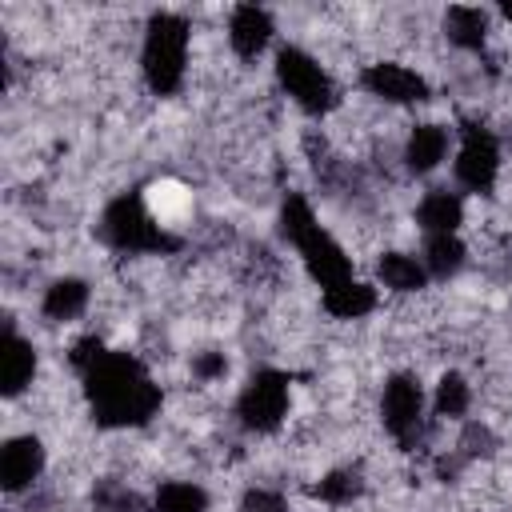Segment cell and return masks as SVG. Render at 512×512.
Masks as SVG:
<instances>
[{
  "instance_id": "cell-1",
  "label": "cell",
  "mask_w": 512,
  "mask_h": 512,
  "mask_svg": "<svg viewBox=\"0 0 512 512\" xmlns=\"http://www.w3.org/2000/svg\"><path fill=\"white\" fill-rule=\"evenodd\" d=\"M84 392L100 428H140L160 412V384L128 352H104L84 372Z\"/></svg>"
},
{
  "instance_id": "cell-2",
  "label": "cell",
  "mask_w": 512,
  "mask_h": 512,
  "mask_svg": "<svg viewBox=\"0 0 512 512\" xmlns=\"http://www.w3.org/2000/svg\"><path fill=\"white\" fill-rule=\"evenodd\" d=\"M188 40L192 28L184 16L160 12L148 20L144 28V52H140V68L144 80L156 96H172L184 84V68H188Z\"/></svg>"
},
{
  "instance_id": "cell-3",
  "label": "cell",
  "mask_w": 512,
  "mask_h": 512,
  "mask_svg": "<svg viewBox=\"0 0 512 512\" xmlns=\"http://www.w3.org/2000/svg\"><path fill=\"white\" fill-rule=\"evenodd\" d=\"M100 240L116 252H136V256H144V252H164L168 256V252H180V244H184L176 232H164L152 220L144 196H136V192H124L104 208Z\"/></svg>"
},
{
  "instance_id": "cell-4",
  "label": "cell",
  "mask_w": 512,
  "mask_h": 512,
  "mask_svg": "<svg viewBox=\"0 0 512 512\" xmlns=\"http://www.w3.org/2000/svg\"><path fill=\"white\" fill-rule=\"evenodd\" d=\"M276 80L280 88L304 108V112H328L336 104V88L328 80V72L320 68L316 56H308L296 44H284L276 52Z\"/></svg>"
},
{
  "instance_id": "cell-5",
  "label": "cell",
  "mask_w": 512,
  "mask_h": 512,
  "mask_svg": "<svg viewBox=\"0 0 512 512\" xmlns=\"http://www.w3.org/2000/svg\"><path fill=\"white\" fill-rule=\"evenodd\" d=\"M380 416H384V428L392 432V440L400 448L420 444V436H424V392H420V380L412 372L388 376V384L380 392Z\"/></svg>"
},
{
  "instance_id": "cell-6",
  "label": "cell",
  "mask_w": 512,
  "mask_h": 512,
  "mask_svg": "<svg viewBox=\"0 0 512 512\" xmlns=\"http://www.w3.org/2000/svg\"><path fill=\"white\" fill-rule=\"evenodd\" d=\"M236 416L248 432H276L288 416V376L276 368H260L244 384L236 400Z\"/></svg>"
},
{
  "instance_id": "cell-7",
  "label": "cell",
  "mask_w": 512,
  "mask_h": 512,
  "mask_svg": "<svg viewBox=\"0 0 512 512\" xmlns=\"http://www.w3.org/2000/svg\"><path fill=\"white\" fill-rule=\"evenodd\" d=\"M500 176V144L484 124H464V144L456 152V184L484 196Z\"/></svg>"
},
{
  "instance_id": "cell-8",
  "label": "cell",
  "mask_w": 512,
  "mask_h": 512,
  "mask_svg": "<svg viewBox=\"0 0 512 512\" xmlns=\"http://www.w3.org/2000/svg\"><path fill=\"white\" fill-rule=\"evenodd\" d=\"M360 84H364L368 96H376V100H384V104H416V100L428 96L424 76L412 72V68H404V64H396V60H376V64H368V68L360 72Z\"/></svg>"
},
{
  "instance_id": "cell-9",
  "label": "cell",
  "mask_w": 512,
  "mask_h": 512,
  "mask_svg": "<svg viewBox=\"0 0 512 512\" xmlns=\"http://www.w3.org/2000/svg\"><path fill=\"white\" fill-rule=\"evenodd\" d=\"M296 252H300V260H304L308 276H312L320 288H332V284L352 280V256H348L324 228L308 232V236L296 244Z\"/></svg>"
},
{
  "instance_id": "cell-10",
  "label": "cell",
  "mask_w": 512,
  "mask_h": 512,
  "mask_svg": "<svg viewBox=\"0 0 512 512\" xmlns=\"http://www.w3.org/2000/svg\"><path fill=\"white\" fill-rule=\"evenodd\" d=\"M44 472V444L28 432V436H12L0 452V480L8 492H24L32 488V480Z\"/></svg>"
},
{
  "instance_id": "cell-11",
  "label": "cell",
  "mask_w": 512,
  "mask_h": 512,
  "mask_svg": "<svg viewBox=\"0 0 512 512\" xmlns=\"http://www.w3.org/2000/svg\"><path fill=\"white\" fill-rule=\"evenodd\" d=\"M272 32H276L272 28V16L264 8H256V4H240L232 12V20H228V44H232V52L240 60H256L268 48Z\"/></svg>"
},
{
  "instance_id": "cell-12",
  "label": "cell",
  "mask_w": 512,
  "mask_h": 512,
  "mask_svg": "<svg viewBox=\"0 0 512 512\" xmlns=\"http://www.w3.org/2000/svg\"><path fill=\"white\" fill-rule=\"evenodd\" d=\"M36 372V348L32 340L16 336L12 320L4 324V352H0V376H4V396H20L32 384Z\"/></svg>"
},
{
  "instance_id": "cell-13",
  "label": "cell",
  "mask_w": 512,
  "mask_h": 512,
  "mask_svg": "<svg viewBox=\"0 0 512 512\" xmlns=\"http://www.w3.org/2000/svg\"><path fill=\"white\" fill-rule=\"evenodd\" d=\"M444 152H448V128L444 124H432V120L412 124V132L404 140V168L424 176L444 160Z\"/></svg>"
},
{
  "instance_id": "cell-14",
  "label": "cell",
  "mask_w": 512,
  "mask_h": 512,
  "mask_svg": "<svg viewBox=\"0 0 512 512\" xmlns=\"http://www.w3.org/2000/svg\"><path fill=\"white\" fill-rule=\"evenodd\" d=\"M416 224L428 232V236H448L464 224V200L448 188H432L420 204H416Z\"/></svg>"
},
{
  "instance_id": "cell-15",
  "label": "cell",
  "mask_w": 512,
  "mask_h": 512,
  "mask_svg": "<svg viewBox=\"0 0 512 512\" xmlns=\"http://www.w3.org/2000/svg\"><path fill=\"white\" fill-rule=\"evenodd\" d=\"M88 284L80 280V276H60V280H52L48 288H44V304H40V312L48 316V320H56V324H68V320H76L84 308H88Z\"/></svg>"
},
{
  "instance_id": "cell-16",
  "label": "cell",
  "mask_w": 512,
  "mask_h": 512,
  "mask_svg": "<svg viewBox=\"0 0 512 512\" xmlns=\"http://www.w3.org/2000/svg\"><path fill=\"white\" fill-rule=\"evenodd\" d=\"M320 304H324V312L336 316V320H360V316H368V312L376 308V292H372V284L344 280V284L324 288Z\"/></svg>"
},
{
  "instance_id": "cell-17",
  "label": "cell",
  "mask_w": 512,
  "mask_h": 512,
  "mask_svg": "<svg viewBox=\"0 0 512 512\" xmlns=\"http://www.w3.org/2000/svg\"><path fill=\"white\" fill-rule=\"evenodd\" d=\"M444 36H448V44H456V48H464V52H476V48H484V40H488V16H484L480 8L456 4V8L444 12Z\"/></svg>"
},
{
  "instance_id": "cell-18",
  "label": "cell",
  "mask_w": 512,
  "mask_h": 512,
  "mask_svg": "<svg viewBox=\"0 0 512 512\" xmlns=\"http://www.w3.org/2000/svg\"><path fill=\"white\" fill-rule=\"evenodd\" d=\"M376 276L384 280V288L404 292V296L420 292L424 280H428L424 264H420L416 256H404V252H380V260H376Z\"/></svg>"
},
{
  "instance_id": "cell-19",
  "label": "cell",
  "mask_w": 512,
  "mask_h": 512,
  "mask_svg": "<svg viewBox=\"0 0 512 512\" xmlns=\"http://www.w3.org/2000/svg\"><path fill=\"white\" fill-rule=\"evenodd\" d=\"M464 240L456 236V232H448V236H428L424 240V272H432V276H440V280H448V276H456L460 268H464Z\"/></svg>"
},
{
  "instance_id": "cell-20",
  "label": "cell",
  "mask_w": 512,
  "mask_h": 512,
  "mask_svg": "<svg viewBox=\"0 0 512 512\" xmlns=\"http://www.w3.org/2000/svg\"><path fill=\"white\" fill-rule=\"evenodd\" d=\"M360 492H364V472H360L356 464L332 468V472H324L320 484H316V496H320L324 504H332V508H344V504L360 500Z\"/></svg>"
},
{
  "instance_id": "cell-21",
  "label": "cell",
  "mask_w": 512,
  "mask_h": 512,
  "mask_svg": "<svg viewBox=\"0 0 512 512\" xmlns=\"http://www.w3.org/2000/svg\"><path fill=\"white\" fill-rule=\"evenodd\" d=\"M152 512H208V492L192 480H168L156 488Z\"/></svg>"
},
{
  "instance_id": "cell-22",
  "label": "cell",
  "mask_w": 512,
  "mask_h": 512,
  "mask_svg": "<svg viewBox=\"0 0 512 512\" xmlns=\"http://www.w3.org/2000/svg\"><path fill=\"white\" fill-rule=\"evenodd\" d=\"M468 404H472L468 380H464L460 372H444L440 384H436V400H432L436 416H440V420H460V416L468 412Z\"/></svg>"
},
{
  "instance_id": "cell-23",
  "label": "cell",
  "mask_w": 512,
  "mask_h": 512,
  "mask_svg": "<svg viewBox=\"0 0 512 512\" xmlns=\"http://www.w3.org/2000/svg\"><path fill=\"white\" fill-rule=\"evenodd\" d=\"M192 376L196 384H216L228 376V356L220 348H208V352H196L192 356Z\"/></svg>"
},
{
  "instance_id": "cell-24",
  "label": "cell",
  "mask_w": 512,
  "mask_h": 512,
  "mask_svg": "<svg viewBox=\"0 0 512 512\" xmlns=\"http://www.w3.org/2000/svg\"><path fill=\"white\" fill-rule=\"evenodd\" d=\"M240 512H292V508H288L284 492L256 484V488H248V492H244V500H240Z\"/></svg>"
},
{
  "instance_id": "cell-25",
  "label": "cell",
  "mask_w": 512,
  "mask_h": 512,
  "mask_svg": "<svg viewBox=\"0 0 512 512\" xmlns=\"http://www.w3.org/2000/svg\"><path fill=\"white\" fill-rule=\"evenodd\" d=\"M500 16H504V20L512 24V4H504V8H500Z\"/></svg>"
}]
</instances>
